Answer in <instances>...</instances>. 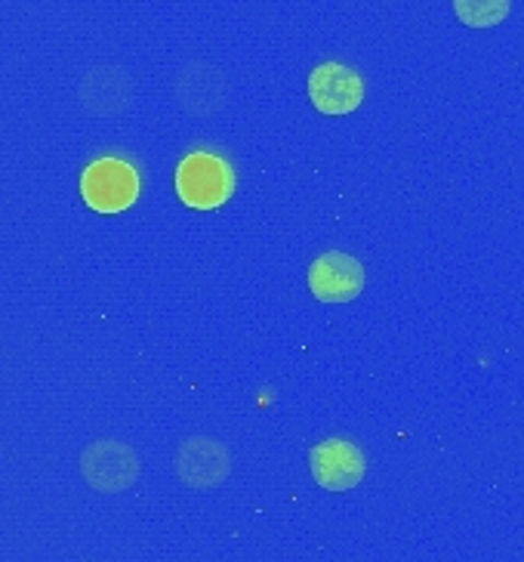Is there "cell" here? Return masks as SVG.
I'll return each instance as SVG.
<instances>
[{
	"mask_svg": "<svg viewBox=\"0 0 524 562\" xmlns=\"http://www.w3.org/2000/svg\"><path fill=\"white\" fill-rule=\"evenodd\" d=\"M235 173L229 161L210 151H192L176 167V195L192 211H216L231 199Z\"/></svg>",
	"mask_w": 524,
	"mask_h": 562,
	"instance_id": "cell-1",
	"label": "cell"
},
{
	"mask_svg": "<svg viewBox=\"0 0 524 562\" xmlns=\"http://www.w3.org/2000/svg\"><path fill=\"white\" fill-rule=\"evenodd\" d=\"M81 199L96 214H124L139 199V173L121 158H99L81 173Z\"/></svg>",
	"mask_w": 524,
	"mask_h": 562,
	"instance_id": "cell-2",
	"label": "cell"
},
{
	"mask_svg": "<svg viewBox=\"0 0 524 562\" xmlns=\"http://www.w3.org/2000/svg\"><path fill=\"white\" fill-rule=\"evenodd\" d=\"M81 476L99 495H121L139 480V458L117 439H99L81 454Z\"/></svg>",
	"mask_w": 524,
	"mask_h": 562,
	"instance_id": "cell-3",
	"label": "cell"
},
{
	"mask_svg": "<svg viewBox=\"0 0 524 562\" xmlns=\"http://www.w3.org/2000/svg\"><path fill=\"white\" fill-rule=\"evenodd\" d=\"M311 480L318 482V488L324 492H352L358 488L367 461L364 451L349 439H324L309 451Z\"/></svg>",
	"mask_w": 524,
	"mask_h": 562,
	"instance_id": "cell-4",
	"label": "cell"
},
{
	"mask_svg": "<svg viewBox=\"0 0 524 562\" xmlns=\"http://www.w3.org/2000/svg\"><path fill=\"white\" fill-rule=\"evenodd\" d=\"M309 100L321 115H352L364 102V81L343 63H321L309 71Z\"/></svg>",
	"mask_w": 524,
	"mask_h": 562,
	"instance_id": "cell-5",
	"label": "cell"
},
{
	"mask_svg": "<svg viewBox=\"0 0 524 562\" xmlns=\"http://www.w3.org/2000/svg\"><path fill=\"white\" fill-rule=\"evenodd\" d=\"M173 470L189 488H216L229 480L231 473V454L223 442H216L210 436H192L176 448Z\"/></svg>",
	"mask_w": 524,
	"mask_h": 562,
	"instance_id": "cell-6",
	"label": "cell"
},
{
	"mask_svg": "<svg viewBox=\"0 0 524 562\" xmlns=\"http://www.w3.org/2000/svg\"><path fill=\"white\" fill-rule=\"evenodd\" d=\"M309 291L321 303H349L364 291V266L343 250H328L309 266Z\"/></svg>",
	"mask_w": 524,
	"mask_h": 562,
	"instance_id": "cell-7",
	"label": "cell"
},
{
	"mask_svg": "<svg viewBox=\"0 0 524 562\" xmlns=\"http://www.w3.org/2000/svg\"><path fill=\"white\" fill-rule=\"evenodd\" d=\"M216 75H219L216 68L201 66V63H195V66H185L180 71L182 81L195 83V90H176V93H180V102L189 109V112H192V115H210V112H216V109L223 105L226 81L207 87V81H214Z\"/></svg>",
	"mask_w": 524,
	"mask_h": 562,
	"instance_id": "cell-8",
	"label": "cell"
},
{
	"mask_svg": "<svg viewBox=\"0 0 524 562\" xmlns=\"http://www.w3.org/2000/svg\"><path fill=\"white\" fill-rule=\"evenodd\" d=\"M512 0H454V13L469 29H493L506 22Z\"/></svg>",
	"mask_w": 524,
	"mask_h": 562,
	"instance_id": "cell-9",
	"label": "cell"
}]
</instances>
